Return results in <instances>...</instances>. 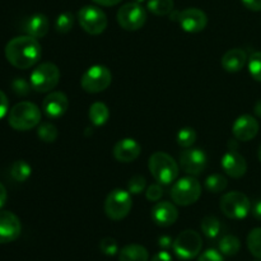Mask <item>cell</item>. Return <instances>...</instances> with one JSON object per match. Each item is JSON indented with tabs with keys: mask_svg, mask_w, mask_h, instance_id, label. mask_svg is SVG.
Returning <instances> with one entry per match:
<instances>
[{
	"mask_svg": "<svg viewBox=\"0 0 261 261\" xmlns=\"http://www.w3.org/2000/svg\"><path fill=\"white\" fill-rule=\"evenodd\" d=\"M170 194L173 203L181 206H188L199 200L201 195V185L195 177L188 176L175 181Z\"/></svg>",
	"mask_w": 261,
	"mask_h": 261,
	"instance_id": "4",
	"label": "cell"
},
{
	"mask_svg": "<svg viewBox=\"0 0 261 261\" xmlns=\"http://www.w3.org/2000/svg\"><path fill=\"white\" fill-rule=\"evenodd\" d=\"M163 195V189L161 186V184H152L150 186H148L147 190H145V198L149 201L153 203H157L161 200Z\"/></svg>",
	"mask_w": 261,
	"mask_h": 261,
	"instance_id": "37",
	"label": "cell"
},
{
	"mask_svg": "<svg viewBox=\"0 0 261 261\" xmlns=\"http://www.w3.org/2000/svg\"><path fill=\"white\" fill-rule=\"evenodd\" d=\"M112 82V74L105 65H93L87 69L82 75L81 86L87 93H101L110 87Z\"/></svg>",
	"mask_w": 261,
	"mask_h": 261,
	"instance_id": "8",
	"label": "cell"
},
{
	"mask_svg": "<svg viewBox=\"0 0 261 261\" xmlns=\"http://www.w3.org/2000/svg\"><path fill=\"white\" fill-rule=\"evenodd\" d=\"M41 121V111L35 103L22 101L14 105L8 115V122L18 132H27L37 126Z\"/></svg>",
	"mask_w": 261,
	"mask_h": 261,
	"instance_id": "3",
	"label": "cell"
},
{
	"mask_svg": "<svg viewBox=\"0 0 261 261\" xmlns=\"http://www.w3.org/2000/svg\"><path fill=\"white\" fill-rule=\"evenodd\" d=\"M232 133L237 140L250 142L259 133V122L251 115H241L232 125Z\"/></svg>",
	"mask_w": 261,
	"mask_h": 261,
	"instance_id": "15",
	"label": "cell"
},
{
	"mask_svg": "<svg viewBox=\"0 0 261 261\" xmlns=\"http://www.w3.org/2000/svg\"><path fill=\"white\" fill-rule=\"evenodd\" d=\"M116 19L125 31H138L147 22V12L139 3H126L119 9Z\"/></svg>",
	"mask_w": 261,
	"mask_h": 261,
	"instance_id": "11",
	"label": "cell"
},
{
	"mask_svg": "<svg viewBox=\"0 0 261 261\" xmlns=\"http://www.w3.org/2000/svg\"><path fill=\"white\" fill-rule=\"evenodd\" d=\"M60 82V70L54 63H42L31 73L30 83L32 89L40 93L50 92Z\"/></svg>",
	"mask_w": 261,
	"mask_h": 261,
	"instance_id": "6",
	"label": "cell"
},
{
	"mask_svg": "<svg viewBox=\"0 0 261 261\" xmlns=\"http://www.w3.org/2000/svg\"><path fill=\"white\" fill-rule=\"evenodd\" d=\"M201 231H203L204 236L208 239L214 240L218 237L221 233V222L218 218L213 216H208L201 221Z\"/></svg>",
	"mask_w": 261,
	"mask_h": 261,
	"instance_id": "26",
	"label": "cell"
},
{
	"mask_svg": "<svg viewBox=\"0 0 261 261\" xmlns=\"http://www.w3.org/2000/svg\"><path fill=\"white\" fill-rule=\"evenodd\" d=\"M173 240L172 237L168 236V234H162V236L158 239V246L162 250H168L170 247H172Z\"/></svg>",
	"mask_w": 261,
	"mask_h": 261,
	"instance_id": "40",
	"label": "cell"
},
{
	"mask_svg": "<svg viewBox=\"0 0 261 261\" xmlns=\"http://www.w3.org/2000/svg\"><path fill=\"white\" fill-rule=\"evenodd\" d=\"M12 88L17 96L23 97L30 93L32 87H31V83H28L24 78H17L12 82Z\"/></svg>",
	"mask_w": 261,
	"mask_h": 261,
	"instance_id": "36",
	"label": "cell"
},
{
	"mask_svg": "<svg viewBox=\"0 0 261 261\" xmlns=\"http://www.w3.org/2000/svg\"><path fill=\"white\" fill-rule=\"evenodd\" d=\"M257 157H259V161L261 162V144L259 147V150H257Z\"/></svg>",
	"mask_w": 261,
	"mask_h": 261,
	"instance_id": "47",
	"label": "cell"
},
{
	"mask_svg": "<svg viewBox=\"0 0 261 261\" xmlns=\"http://www.w3.org/2000/svg\"><path fill=\"white\" fill-rule=\"evenodd\" d=\"M142 153V147L133 138H124L119 140L114 147L115 160L121 163L134 162Z\"/></svg>",
	"mask_w": 261,
	"mask_h": 261,
	"instance_id": "19",
	"label": "cell"
},
{
	"mask_svg": "<svg viewBox=\"0 0 261 261\" xmlns=\"http://www.w3.org/2000/svg\"><path fill=\"white\" fill-rule=\"evenodd\" d=\"M37 135L42 142L45 143H54L58 139V127L51 122H42L37 127Z\"/></svg>",
	"mask_w": 261,
	"mask_h": 261,
	"instance_id": "29",
	"label": "cell"
},
{
	"mask_svg": "<svg viewBox=\"0 0 261 261\" xmlns=\"http://www.w3.org/2000/svg\"><path fill=\"white\" fill-rule=\"evenodd\" d=\"M222 168L224 172L233 178H240L246 173L247 162L244 155L240 154L237 150L228 149L222 157Z\"/></svg>",
	"mask_w": 261,
	"mask_h": 261,
	"instance_id": "17",
	"label": "cell"
},
{
	"mask_svg": "<svg viewBox=\"0 0 261 261\" xmlns=\"http://www.w3.org/2000/svg\"><path fill=\"white\" fill-rule=\"evenodd\" d=\"M8 110H9V101H8L7 94L0 91V120L8 114Z\"/></svg>",
	"mask_w": 261,
	"mask_h": 261,
	"instance_id": "39",
	"label": "cell"
},
{
	"mask_svg": "<svg viewBox=\"0 0 261 261\" xmlns=\"http://www.w3.org/2000/svg\"><path fill=\"white\" fill-rule=\"evenodd\" d=\"M74 25V15L70 12L61 13L55 22V28L58 33H68L70 32Z\"/></svg>",
	"mask_w": 261,
	"mask_h": 261,
	"instance_id": "32",
	"label": "cell"
},
{
	"mask_svg": "<svg viewBox=\"0 0 261 261\" xmlns=\"http://www.w3.org/2000/svg\"><path fill=\"white\" fill-rule=\"evenodd\" d=\"M254 112H255V115H256L257 117H260V119H261V99H259V101L255 103Z\"/></svg>",
	"mask_w": 261,
	"mask_h": 261,
	"instance_id": "46",
	"label": "cell"
},
{
	"mask_svg": "<svg viewBox=\"0 0 261 261\" xmlns=\"http://www.w3.org/2000/svg\"><path fill=\"white\" fill-rule=\"evenodd\" d=\"M177 22L185 32L198 33L206 27L208 17L203 10L198 8H188L182 12H178Z\"/></svg>",
	"mask_w": 261,
	"mask_h": 261,
	"instance_id": "13",
	"label": "cell"
},
{
	"mask_svg": "<svg viewBox=\"0 0 261 261\" xmlns=\"http://www.w3.org/2000/svg\"><path fill=\"white\" fill-rule=\"evenodd\" d=\"M147 8L154 15L162 17V15H167L172 12L173 0H148Z\"/></svg>",
	"mask_w": 261,
	"mask_h": 261,
	"instance_id": "27",
	"label": "cell"
},
{
	"mask_svg": "<svg viewBox=\"0 0 261 261\" xmlns=\"http://www.w3.org/2000/svg\"><path fill=\"white\" fill-rule=\"evenodd\" d=\"M153 222L160 227H170L177 221L178 211L175 204L170 201H157L152 208Z\"/></svg>",
	"mask_w": 261,
	"mask_h": 261,
	"instance_id": "18",
	"label": "cell"
},
{
	"mask_svg": "<svg viewBox=\"0 0 261 261\" xmlns=\"http://www.w3.org/2000/svg\"><path fill=\"white\" fill-rule=\"evenodd\" d=\"M133 208L132 194L124 189H115L105 200V213L111 221H121Z\"/></svg>",
	"mask_w": 261,
	"mask_h": 261,
	"instance_id": "5",
	"label": "cell"
},
{
	"mask_svg": "<svg viewBox=\"0 0 261 261\" xmlns=\"http://www.w3.org/2000/svg\"><path fill=\"white\" fill-rule=\"evenodd\" d=\"M221 211L227 218L244 219L249 216L251 211L250 199L240 191H231L224 194L221 198Z\"/></svg>",
	"mask_w": 261,
	"mask_h": 261,
	"instance_id": "9",
	"label": "cell"
},
{
	"mask_svg": "<svg viewBox=\"0 0 261 261\" xmlns=\"http://www.w3.org/2000/svg\"><path fill=\"white\" fill-rule=\"evenodd\" d=\"M99 250L106 256H115L119 251V245L114 237H105L99 242Z\"/></svg>",
	"mask_w": 261,
	"mask_h": 261,
	"instance_id": "35",
	"label": "cell"
},
{
	"mask_svg": "<svg viewBox=\"0 0 261 261\" xmlns=\"http://www.w3.org/2000/svg\"><path fill=\"white\" fill-rule=\"evenodd\" d=\"M22 224L14 213L8 211L0 212V245L10 244L20 236Z\"/></svg>",
	"mask_w": 261,
	"mask_h": 261,
	"instance_id": "14",
	"label": "cell"
},
{
	"mask_svg": "<svg viewBox=\"0 0 261 261\" xmlns=\"http://www.w3.org/2000/svg\"><path fill=\"white\" fill-rule=\"evenodd\" d=\"M219 251L223 254V256H234L241 249V242L236 236L227 234L221 239L218 244Z\"/></svg>",
	"mask_w": 261,
	"mask_h": 261,
	"instance_id": "24",
	"label": "cell"
},
{
	"mask_svg": "<svg viewBox=\"0 0 261 261\" xmlns=\"http://www.w3.org/2000/svg\"><path fill=\"white\" fill-rule=\"evenodd\" d=\"M31 173H32V168L28 165L25 161H15L10 168V175L14 178L17 182H24L30 178Z\"/></svg>",
	"mask_w": 261,
	"mask_h": 261,
	"instance_id": "25",
	"label": "cell"
},
{
	"mask_svg": "<svg viewBox=\"0 0 261 261\" xmlns=\"http://www.w3.org/2000/svg\"><path fill=\"white\" fill-rule=\"evenodd\" d=\"M249 71L255 81L261 82V51L254 53L250 56Z\"/></svg>",
	"mask_w": 261,
	"mask_h": 261,
	"instance_id": "34",
	"label": "cell"
},
{
	"mask_svg": "<svg viewBox=\"0 0 261 261\" xmlns=\"http://www.w3.org/2000/svg\"><path fill=\"white\" fill-rule=\"evenodd\" d=\"M145 188H147V180L142 175L133 176L127 182V191L132 195H138V194L143 193V191H145Z\"/></svg>",
	"mask_w": 261,
	"mask_h": 261,
	"instance_id": "33",
	"label": "cell"
},
{
	"mask_svg": "<svg viewBox=\"0 0 261 261\" xmlns=\"http://www.w3.org/2000/svg\"><path fill=\"white\" fill-rule=\"evenodd\" d=\"M149 254L144 246L138 244L126 245L119 254V261H148Z\"/></svg>",
	"mask_w": 261,
	"mask_h": 261,
	"instance_id": "22",
	"label": "cell"
},
{
	"mask_svg": "<svg viewBox=\"0 0 261 261\" xmlns=\"http://www.w3.org/2000/svg\"><path fill=\"white\" fill-rule=\"evenodd\" d=\"M246 60L247 55L242 48H231L222 58V66L228 73H237L244 69Z\"/></svg>",
	"mask_w": 261,
	"mask_h": 261,
	"instance_id": "21",
	"label": "cell"
},
{
	"mask_svg": "<svg viewBox=\"0 0 261 261\" xmlns=\"http://www.w3.org/2000/svg\"><path fill=\"white\" fill-rule=\"evenodd\" d=\"M48 27H50V23H48L47 17L41 13L31 15L24 23L25 33L35 38L45 37L48 32Z\"/></svg>",
	"mask_w": 261,
	"mask_h": 261,
	"instance_id": "20",
	"label": "cell"
},
{
	"mask_svg": "<svg viewBox=\"0 0 261 261\" xmlns=\"http://www.w3.org/2000/svg\"><path fill=\"white\" fill-rule=\"evenodd\" d=\"M203 247V240L196 231L186 229L173 240L172 249L176 256L181 260H191L198 256Z\"/></svg>",
	"mask_w": 261,
	"mask_h": 261,
	"instance_id": "7",
	"label": "cell"
},
{
	"mask_svg": "<svg viewBox=\"0 0 261 261\" xmlns=\"http://www.w3.org/2000/svg\"><path fill=\"white\" fill-rule=\"evenodd\" d=\"M198 261H224L223 254L221 251H217L214 249H209L204 251L203 254L199 256Z\"/></svg>",
	"mask_w": 261,
	"mask_h": 261,
	"instance_id": "38",
	"label": "cell"
},
{
	"mask_svg": "<svg viewBox=\"0 0 261 261\" xmlns=\"http://www.w3.org/2000/svg\"><path fill=\"white\" fill-rule=\"evenodd\" d=\"M152 261H172V256L167 250H161L152 257Z\"/></svg>",
	"mask_w": 261,
	"mask_h": 261,
	"instance_id": "42",
	"label": "cell"
},
{
	"mask_svg": "<svg viewBox=\"0 0 261 261\" xmlns=\"http://www.w3.org/2000/svg\"><path fill=\"white\" fill-rule=\"evenodd\" d=\"M247 247L255 257L261 260V227L250 232L247 236Z\"/></svg>",
	"mask_w": 261,
	"mask_h": 261,
	"instance_id": "31",
	"label": "cell"
},
{
	"mask_svg": "<svg viewBox=\"0 0 261 261\" xmlns=\"http://www.w3.org/2000/svg\"><path fill=\"white\" fill-rule=\"evenodd\" d=\"M133 2H135V3H139V4H142L143 2H145V0H133Z\"/></svg>",
	"mask_w": 261,
	"mask_h": 261,
	"instance_id": "48",
	"label": "cell"
},
{
	"mask_svg": "<svg viewBox=\"0 0 261 261\" xmlns=\"http://www.w3.org/2000/svg\"><path fill=\"white\" fill-rule=\"evenodd\" d=\"M5 58L17 69H30L41 58V45L37 38L31 36H18L5 46Z\"/></svg>",
	"mask_w": 261,
	"mask_h": 261,
	"instance_id": "1",
	"label": "cell"
},
{
	"mask_svg": "<svg viewBox=\"0 0 261 261\" xmlns=\"http://www.w3.org/2000/svg\"><path fill=\"white\" fill-rule=\"evenodd\" d=\"M78 22L87 33L97 36L105 32L109 20L103 10L98 7L86 5L78 12Z\"/></svg>",
	"mask_w": 261,
	"mask_h": 261,
	"instance_id": "10",
	"label": "cell"
},
{
	"mask_svg": "<svg viewBox=\"0 0 261 261\" xmlns=\"http://www.w3.org/2000/svg\"><path fill=\"white\" fill-rule=\"evenodd\" d=\"M252 216L256 219H259V221H261V199L257 200L256 203L254 204V206H252Z\"/></svg>",
	"mask_w": 261,
	"mask_h": 261,
	"instance_id": "44",
	"label": "cell"
},
{
	"mask_svg": "<svg viewBox=\"0 0 261 261\" xmlns=\"http://www.w3.org/2000/svg\"><path fill=\"white\" fill-rule=\"evenodd\" d=\"M228 186V181L224 176L218 175V173H214V175H211L209 177H206L205 180V188L206 190L211 191V193L218 194L224 191Z\"/></svg>",
	"mask_w": 261,
	"mask_h": 261,
	"instance_id": "28",
	"label": "cell"
},
{
	"mask_svg": "<svg viewBox=\"0 0 261 261\" xmlns=\"http://www.w3.org/2000/svg\"><path fill=\"white\" fill-rule=\"evenodd\" d=\"M242 4L252 12H260L261 10V0H241Z\"/></svg>",
	"mask_w": 261,
	"mask_h": 261,
	"instance_id": "41",
	"label": "cell"
},
{
	"mask_svg": "<svg viewBox=\"0 0 261 261\" xmlns=\"http://www.w3.org/2000/svg\"><path fill=\"white\" fill-rule=\"evenodd\" d=\"M69 109V99L63 92H51L42 102V110L50 119H59L64 116Z\"/></svg>",
	"mask_w": 261,
	"mask_h": 261,
	"instance_id": "16",
	"label": "cell"
},
{
	"mask_svg": "<svg viewBox=\"0 0 261 261\" xmlns=\"http://www.w3.org/2000/svg\"><path fill=\"white\" fill-rule=\"evenodd\" d=\"M206 154L199 148H186L180 154V166L188 175L198 176L206 166Z\"/></svg>",
	"mask_w": 261,
	"mask_h": 261,
	"instance_id": "12",
	"label": "cell"
},
{
	"mask_svg": "<svg viewBox=\"0 0 261 261\" xmlns=\"http://www.w3.org/2000/svg\"><path fill=\"white\" fill-rule=\"evenodd\" d=\"M92 2H94L98 5H102V7H114V5L119 4L121 0H92Z\"/></svg>",
	"mask_w": 261,
	"mask_h": 261,
	"instance_id": "43",
	"label": "cell"
},
{
	"mask_svg": "<svg viewBox=\"0 0 261 261\" xmlns=\"http://www.w3.org/2000/svg\"><path fill=\"white\" fill-rule=\"evenodd\" d=\"M7 189H5V186L0 182V208L4 206L5 201H7Z\"/></svg>",
	"mask_w": 261,
	"mask_h": 261,
	"instance_id": "45",
	"label": "cell"
},
{
	"mask_svg": "<svg viewBox=\"0 0 261 261\" xmlns=\"http://www.w3.org/2000/svg\"><path fill=\"white\" fill-rule=\"evenodd\" d=\"M150 175L161 185H170L177 180L180 168L176 161L165 152L153 153L148 161Z\"/></svg>",
	"mask_w": 261,
	"mask_h": 261,
	"instance_id": "2",
	"label": "cell"
},
{
	"mask_svg": "<svg viewBox=\"0 0 261 261\" xmlns=\"http://www.w3.org/2000/svg\"><path fill=\"white\" fill-rule=\"evenodd\" d=\"M196 132L193 127H182V129L178 130L177 135H176V140H177V144L181 148H190L193 147L194 143L196 142Z\"/></svg>",
	"mask_w": 261,
	"mask_h": 261,
	"instance_id": "30",
	"label": "cell"
},
{
	"mask_svg": "<svg viewBox=\"0 0 261 261\" xmlns=\"http://www.w3.org/2000/svg\"><path fill=\"white\" fill-rule=\"evenodd\" d=\"M88 116L94 126H103L110 119V110L103 102H94L89 107Z\"/></svg>",
	"mask_w": 261,
	"mask_h": 261,
	"instance_id": "23",
	"label": "cell"
}]
</instances>
